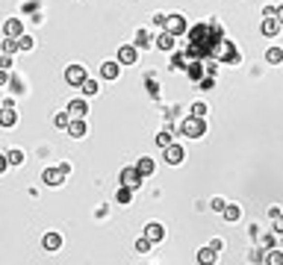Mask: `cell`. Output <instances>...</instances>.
I'll use <instances>...</instances> for the list:
<instances>
[{
	"instance_id": "6da1fadb",
	"label": "cell",
	"mask_w": 283,
	"mask_h": 265,
	"mask_svg": "<svg viewBox=\"0 0 283 265\" xmlns=\"http://www.w3.org/2000/svg\"><path fill=\"white\" fill-rule=\"evenodd\" d=\"M224 39V30L219 21H204V24H195L189 30V47H186V59H201V62H209L212 53H216V45Z\"/></svg>"
},
{
	"instance_id": "7a4b0ae2",
	"label": "cell",
	"mask_w": 283,
	"mask_h": 265,
	"mask_svg": "<svg viewBox=\"0 0 283 265\" xmlns=\"http://www.w3.org/2000/svg\"><path fill=\"white\" fill-rule=\"evenodd\" d=\"M212 59L221 62V65H239V62H242V56H239L236 45H233V42H227V39H221V42L216 45V53H212Z\"/></svg>"
},
{
	"instance_id": "3957f363",
	"label": "cell",
	"mask_w": 283,
	"mask_h": 265,
	"mask_svg": "<svg viewBox=\"0 0 283 265\" xmlns=\"http://www.w3.org/2000/svg\"><path fill=\"white\" fill-rule=\"evenodd\" d=\"M180 133L189 136V139H201V136L206 133V121H204L201 115H192V112H189V118L180 124Z\"/></svg>"
},
{
	"instance_id": "277c9868",
	"label": "cell",
	"mask_w": 283,
	"mask_h": 265,
	"mask_svg": "<svg viewBox=\"0 0 283 265\" xmlns=\"http://www.w3.org/2000/svg\"><path fill=\"white\" fill-rule=\"evenodd\" d=\"M142 171L136 168V165H127V168H121V174H118V183H124V186H130V188H139L142 186Z\"/></svg>"
},
{
	"instance_id": "5b68a950",
	"label": "cell",
	"mask_w": 283,
	"mask_h": 265,
	"mask_svg": "<svg viewBox=\"0 0 283 265\" xmlns=\"http://www.w3.org/2000/svg\"><path fill=\"white\" fill-rule=\"evenodd\" d=\"M86 77H89V74H86L83 65H68V68H65V83H68V86H74V89H80Z\"/></svg>"
},
{
	"instance_id": "8992f818",
	"label": "cell",
	"mask_w": 283,
	"mask_h": 265,
	"mask_svg": "<svg viewBox=\"0 0 283 265\" xmlns=\"http://www.w3.org/2000/svg\"><path fill=\"white\" fill-rule=\"evenodd\" d=\"M165 30L168 32H174V35H183V32H189V21L183 18V15H168V21H165Z\"/></svg>"
},
{
	"instance_id": "52a82bcc",
	"label": "cell",
	"mask_w": 283,
	"mask_h": 265,
	"mask_svg": "<svg viewBox=\"0 0 283 265\" xmlns=\"http://www.w3.org/2000/svg\"><path fill=\"white\" fill-rule=\"evenodd\" d=\"M162 154H165V162H168V165H180V162L186 159L183 147H180V144H174V141H171L168 147H162Z\"/></svg>"
},
{
	"instance_id": "ba28073f",
	"label": "cell",
	"mask_w": 283,
	"mask_h": 265,
	"mask_svg": "<svg viewBox=\"0 0 283 265\" xmlns=\"http://www.w3.org/2000/svg\"><path fill=\"white\" fill-rule=\"evenodd\" d=\"M65 177H68V174H65L62 168H45V171H42V183H45V186H62Z\"/></svg>"
},
{
	"instance_id": "9c48e42d",
	"label": "cell",
	"mask_w": 283,
	"mask_h": 265,
	"mask_svg": "<svg viewBox=\"0 0 283 265\" xmlns=\"http://www.w3.org/2000/svg\"><path fill=\"white\" fill-rule=\"evenodd\" d=\"M136 59H139V47H136V45L118 47V62H121V65H136Z\"/></svg>"
},
{
	"instance_id": "30bf717a",
	"label": "cell",
	"mask_w": 283,
	"mask_h": 265,
	"mask_svg": "<svg viewBox=\"0 0 283 265\" xmlns=\"http://www.w3.org/2000/svg\"><path fill=\"white\" fill-rule=\"evenodd\" d=\"M15 124H18V112L12 109V103H6L3 109H0V127L9 130V127H15Z\"/></svg>"
},
{
	"instance_id": "8fae6325",
	"label": "cell",
	"mask_w": 283,
	"mask_h": 265,
	"mask_svg": "<svg viewBox=\"0 0 283 265\" xmlns=\"http://www.w3.org/2000/svg\"><path fill=\"white\" fill-rule=\"evenodd\" d=\"M186 74H189V80L201 83V77L206 74V65H204L201 59H189V65H186Z\"/></svg>"
},
{
	"instance_id": "7c38bea8",
	"label": "cell",
	"mask_w": 283,
	"mask_h": 265,
	"mask_svg": "<svg viewBox=\"0 0 283 265\" xmlns=\"http://www.w3.org/2000/svg\"><path fill=\"white\" fill-rule=\"evenodd\" d=\"M118 74H121V62H112L110 59V62L100 65V77L103 80H118Z\"/></svg>"
},
{
	"instance_id": "4fadbf2b",
	"label": "cell",
	"mask_w": 283,
	"mask_h": 265,
	"mask_svg": "<svg viewBox=\"0 0 283 265\" xmlns=\"http://www.w3.org/2000/svg\"><path fill=\"white\" fill-rule=\"evenodd\" d=\"M68 112H71V118H86V112H89V103H86V97L71 100V103H68Z\"/></svg>"
},
{
	"instance_id": "5bb4252c",
	"label": "cell",
	"mask_w": 283,
	"mask_h": 265,
	"mask_svg": "<svg viewBox=\"0 0 283 265\" xmlns=\"http://www.w3.org/2000/svg\"><path fill=\"white\" fill-rule=\"evenodd\" d=\"M3 32L9 35V39H18V35H24V21L21 18H9L3 24Z\"/></svg>"
},
{
	"instance_id": "9a60e30c",
	"label": "cell",
	"mask_w": 283,
	"mask_h": 265,
	"mask_svg": "<svg viewBox=\"0 0 283 265\" xmlns=\"http://www.w3.org/2000/svg\"><path fill=\"white\" fill-rule=\"evenodd\" d=\"M280 27H283V24H280L277 18H266V21L260 24V32L266 35V39H274V35L280 32Z\"/></svg>"
},
{
	"instance_id": "2e32d148",
	"label": "cell",
	"mask_w": 283,
	"mask_h": 265,
	"mask_svg": "<svg viewBox=\"0 0 283 265\" xmlns=\"http://www.w3.org/2000/svg\"><path fill=\"white\" fill-rule=\"evenodd\" d=\"M145 236L157 245V242H162V239H165V227H162V224H157V221H151V224L145 227Z\"/></svg>"
},
{
	"instance_id": "e0dca14e",
	"label": "cell",
	"mask_w": 283,
	"mask_h": 265,
	"mask_svg": "<svg viewBox=\"0 0 283 265\" xmlns=\"http://www.w3.org/2000/svg\"><path fill=\"white\" fill-rule=\"evenodd\" d=\"M42 248H45L47 253H56V250L62 248V236H59V233H45V239H42Z\"/></svg>"
},
{
	"instance_id": "ac0fdd59",
	"label": "cell",
	"mask_w": 283,
	"mask_h": 265,
	"mask_svg": "<svg viewBox=\"0 0 283 265\" xmlns=\"http://www.w3.org/2000/svg\"><path fill=\"white\" fill-rule=\"evenodd\" d=\"M86 130H89V127H86L83 118H71V124H68V136H71V139H83Z\"/></svg>"
},
{
	"instance_id": "d6986e66",
	"label": "cell",
	"mask_w": 283,
	"mask_h": 265,
	"mask_svg": "<svg viewBox=\"0 0 283 265\" xmlns=\"http://www.w3.org/2000/svg\"><path fill=\"white\" fill-rule=\"evenodd\" d=\"M174 39H177V35H174V32H168V30H162V32L157 35V47H159V50H174Z\"/></svg>"
},
{
	"instance_id": "ffe728a7",
	"label": "cell",
	"mask_w": 283,
	"mask_h": 265,
	"mask_svg": "<svg viewBox=\"0 0 283 265\" xmlns=\"http://www.w3.org/2000/svg\"><path fill=\"white\" fill-rule=\"evenodd\" d=\"M133 192H136V188H130V186H124V183H118V192H115V201H118L121 206H127V203L133 201Z\"/></svg>"
},
{
	"instance_id": "44dd1931",
	"label": "cell",
	"mask_w": 283,
	"mask_h": 265,
	"mask_svg": "<svg viewBox=\"0 0 283 265\" xmlns=\"http://www.w3.org/2000/svg\"><path fill=\"white\" fill-rule=\"evenodd\" d=\"M216 259H219V250H212V245H206V248L198 250V262L201 265H209V262H216Z\"/></svg>"
},
{
	"instance_id": "7402d4cb",
	"label": "cell",
	"mask_w": 283,
	"mask_h": 265,
	"mask_svg": "<svg viewBox=\"0 0 283 265\" xmlns=\"http://www.w3.org/2000/svg\"><path fill=\"white\" fill-rule=\"evenodd\" d=\"M221 215H224V221H230V224H236V221L242 218V206H236V203H227V206L221 209Z\"/></svg>"
},
{
	"instance_id": "603a6c76",
	"label": "cell",
	"mask_w": 283,
	"mask_h": 265,
	"mask_svg": "<svg viewBox=\"0 0 283 265\" xmlns=\"http://www.w3.org/2000/svg\"><path fill=\"white\" fill-rule=\"evenodd\" d=\"M133 45H136L139 50H148V47H151V45H157V42H151L148 30H139V32H136V42H133Z\"/></svg>"
},
{
	"instance_id": "cb8c5ba5",
	"label": "cell",
	"mask_w": 283,
	"mask_h": 265,
	"mask_svg": "<svg viewBox=\"0 0 283 265\" xmlns=\"http://www.w3.org/2000/svg\"><path fill=\"white\" fill-rule=\"evenodd\" d=\"M80 92H83V97H94V94L100 92V86H97V80L86 77V80H83V86H80Z\"/></svg>"
},
{
	"instance_id": "d4e9b609",
	"label": "cell",
	"mask_w": 283,
	"mask_h": 265,
	"mask_svg": "<svg viewBox=\"0 0 283 265\" xmlns=\"http://www.w3.org/2000/svg\"><path fill=\"white\" fill-rule=\"evenodd\" d=\"M136 168L142 171V177H151V174L157 171V165H154V159H148V156H142V159L136 162Z\"/></svg>"
},
{
	"instance_id": "484cf974",
	"label": "cell",
	"mask_w": 283,
	"mask_h": 265,
	"mask_svg": "<svg viewBox=\"0 0 283 265\" xmlns=\"http://www.w3.org/2000/svg\"><path fill=\"white\" fill-rule=\"evenodd\" d=\"M266 62L268 65H283V47H268L266 50Z\"/></svg>"
},
{
	"instance_id": "4316f807",
	"label": "cell",
	"mask_w": 283,
	"mask_h": 265,
	"mask_svg": "<svg viewBox=\"0 0 283 265\" xmlns=\"http://www.w3.org/2000/svg\"><path fill=\"white\" fill-rule=\"evenodd\" d=\"M266 262H268V265H283V250H277V248H268V256H266Z\"/></svg>"
},
{
	"instance_id": "83f0119b",
	"label": "cell",
	"mask_w": 283,
	"mask_h": 265,
	"mask_svg": "<svg viewBox=\"0 0 283 265\" xmlns=\"http://www.w3.org/2000/svg\"><path fill=\"white\" fill-rule=\"evenodd\" d=\"M171 68H174V71H186V50H183V53H174Z\"/></svg>"
},
{
	"instance_id": "f1b7e54d",
	"label": "cell",
	"mask_w": 283,
	"mask_h": 265,
	"mask_svg": "<svg viewBox=\"0 0 283 265\" xmlns=\"http://www.w3.org/2000/svg\"><path fill=\"white\" fill-rule=\"evenodd\" d=\"M53 124H56L59 130H68V124H71V112H59V115L53 118Z\"/></svg>"
},
{
	"instance_id": "f546056e",
	"label": "cell",
	"mask_w": 283,
	"mask_h": 265,
	"mask_svg": "<svg viewBox=\"0 0 283 265\" xmlns=\"http://www.w3.org/2000/svg\"><path fill=\"white\" fill-rule=\"evenodd\" d=\"M0 47H3V53H18V50H21V45H18V39H9V35H6V42H3V45H0Z\"/></svg>"
},
{
	"instance_id": "4dcf8cb0",
	"label": "cell",
	"mask_w": 283,
	"mask_h": 265,
	"mask_svg": "<svg viewBox=\"0 0 283 265\" xmlns=\"http://www.w3.org/2000/svg\"><path fill=\"white\" fill-rule=\"evenodd\" d=\"M198 86H201V92H209V89H216V77H212V74H204Z\"/></svg>"
},
{
	"instance_id": "1f68e13d",
	"label": "cell",
	"mask_w": 283,
	"mask_h": 265,
	"mask_svg": "<svg viewBox=\"0 0 283 265\" xmlns=\"http://www.w3.org/2000/svg\"><path fill=\"white\" fill-rule=\"evenodd\" d=\"M6 156H9V165H24V150H18V147L9 150Z\"/></svg>"
},
{
	"instance_id": "d6a6232c",
	"label": "cell",
	"mask_w": 283,
	"mask_h": 265,
	"mask_svg": "<svg viewBox=\"0 0 283 265\" xmlns=\"http://www.w3.org/2000/svg\"><path fill=\"white\" fill-rule=\"evenodd\" d=\"M151 245H154V242H151L148 236H142V239L136 242V250H139V253H148V250H151Z\"/></svg>"
},
{
	"instance_id": "836d02e7",
	"label": "cell",
	"mask_w": 283,
	"mask_h": 265,
	"mask_svg": "<svg viewBox=\"0 0 283 265\" xmlns=\"http://www.w3.org/2000/svg\"><path fill=\"white\" fill-rule=\"evenodd\" d=\"M157 144H159V147H168V144H171V130H162V133L157 136Z\"/></svg>"
},
{
	"instance_id": "e575fe53",
	"label": "cell",
	"mask_w": 283,
	"mask_h": 265,
	"mask_svg": "<svg viewBox=\"0 0 283 265\" xmlns=\"http://www.w3.org/2000/svg\"><path fill=\"white\" fill-rule=\"evenodd\" d=\"M189 112H192V115H201V118H204L209 109H206V103H201V100H198V103H192V109H189Z\"/></svg>"
},
{
	"instance_id": "d590c367",
	"label": "cell",
	"mask_w": 283,
	"mask_h": 265,
	"mask_svg": "<svg viewBox=\"0 0 283 265\" xmlns=\"http://www.w3.org/2000/svg\"><path fill=\"white\" fill-rule=\"evenodd\" d=\"M9 86H12V92H15V94H24V83H21L18 77H9Z\"/></svg>"
},
{
	"instance_id": "8d00e7d4",
	"label": "cell",
	"mask_w": 283,
	"mask_h": 265,
	"mask_svg": "<svg viewBox=\"0 0 283 265\" xmlns=\"http://www.w3.org/2000/svg\"><path fill=\"white\" fill-rule=\"evenodd\" d=\"M274 239H277V233H274V230H271V233H266V236H263V248H266V250H268V248H274Z\"/></svg>"
},
{
	"instance_id": "74e56055",
	"label": "cell",
	"mask_w": 283,
	"mask_h": 265,
	"mask_svg": "<svg viewBox=\"0 0 283 265\" xmlns=\"http://www.w3.org/2000/svg\"><path fill=\"white\" fill-rule=\"evenodd\" d=\"M18 45H21V50H32V39H30V35H18Z\"/></svg>"
},
{
	"instance_id": "f35d334b",
	"label": "cell",
	"mask_w": 283,
	"mask_h": 265,
	"mask_svg": "<svg viewBox=\"0 0 283 265\" xmlns=\"http://www.w3.org/2000/svg\"><path fill=\"white\" fill-rule=\"evenodd\" d=\"M209 206L216 209V212H221V209H224L227 203H224V198H212V201H209Z\"/></svg>"
},
{
	"instance_id": "ab89813d",
	"label": "cell",
	"mask_w": 283,
	"mask_h": 265,
	"mask_svg": "<svg viewBox=\"0 0 283 265\" xmlns=\"http://www.w3.org/2000/svg\"><path fill=\"white\" fill-rule=\"evenodd\" d=\"M0 68H12V53H3V56H0Z\"/></svg>"
},
{
	"instance_id": "60d3db41",
	"label": "cell",
	"mask_w": 283,
	"mask_h": 265,
	"mask_svg": "<svg viewBox=\"0 0 283 265\" xmlns=\"http://www.w3.org/2000/svg\"><path fill=\"white\" fill-rule=\"evenodd\" d=\"M271 230H274V233H277V236H280V233H283V212H280V215H277V218H274V227H271Z\"/></svg>"
},
{
	"instance_id": "b9f144b4",
	"label": "cell",
	"mask_w": 283,
	"mask_h": 265,
	"mask_svg": "<svg viewBox=\"0 0 283 265\" xmlns=\"http://www.w3.org/2000/svg\"><path fill=\"white\" fill-rule=\"evenodd\" d=\"M263 18H277V6H266L263 9Z\"/></svg>"
},
{
	"instance_id": "7bdbcfd3",
	"label": "cell",
	"mask_w": 283,
	"mask_h": 265,
	"mask_svg": "<svg viewBox=\"0 0 283 265\" xmlns=\"http://www.w3.org/2000/svg\"><path fill=\"white\" fill-rule=\"evenodd\" d=\"M165 21H168V15H162V12H159V15H154V24H157V27H162V30H165Z\"/></svg>"
},
{
	"instance_id": "ee69618b",
	"label": "cell",
	"mask_w": 283,
	"mask_h": 265,
	"mask_svg": "<svg viewBox=\"0 0 283 265\" xmlns=\"http://www.w3.org/2000/svg\"><path fill=\"white\" fill-rule=\"evenodd\" d=\"M248 259H251V262H266V256H263V250H254L251 256H248Z\"/></svg>"
},
{
	"instance_id": "f6af8a7d",
	"label": "cell",
	"mask_w": 283,
	"mask_h": 265,
	"mask_svg": "<svg viewBox=\"0 0 283 265\" xmlns=\"http://www.w3.org/2000/svg\"><path fill=\"white\" fill-rule=\"evenodd\" d=\"M6 168H9V156H6V154H0V174H3Z\"/></svg>"
},
{
	"instance_id": "bcb514c9",
	"label": "cell",
	"mask_w": 283,
	"mask_h": 265,
	"mask_svg": "<svg viewBox=\"0 0 283 265\" xmlns=\"http://www.w3.org/2000/svg\"><path fill=\"white\" fill-rule=\"evenodd\" d=\"M0 86H9V74H6V68H0Z\"/></svg>"
},
{
	"instance_id": "7dc6e473",
	"label": "cell",
	"mask_w": 283,
	"mask_h": 265,
	"mask_svg": "<svg viewBox=\"0 0 283 265\" xmlns=\"http://www.w3.org/2000/svg\"><path fill=\"white\" fill-rule=\"evenodd\" d=\"M277 215H280V206H268V218H271V221H274V218H277Z\"/></svg>"
},
{
	"instance_id": "c3c4849f",
	"label": "cell",
	"mask_w": 283,
	"mask_h": 265,
	"mask_svg": "<svg viewBox=\"0 0 283 265\" xmlns=\"http://www.w3.org/2000/svg\"><path fill=\"white\" fill-rule=\"evenodd\" d=\"M209 245H212V250H221V248H224V242H221V239H212Z\"/></svg>"
},
{
	"instance_id": "681fc988",
	"label": "cell",
	"mask_w": 283,
	"mask_h": 265,
	"mask_svg": "<svg viewBox=\"0 0 283 265\" xmlns=\"http://www.w3.org/2000/svg\"><path fill=\"white\" fill-rule=\"evenodd\" d=\"M277 21L283 24V6H277Z\"/></svg>"
},
{
	"instance_id": "f907efd6",
	"label": "cell",
	"mask_w": 283,
	"mask_h": 265,
	"mask_svg": "<svg viewBox=\"0 0 283 265\" xmlns=\"http://www.w3.org/2000/svg\"><path fill=\"white\" fill-rule=\"evenodd\" d=\"M280 239H283V233H280Z\"/></svg>"
}]
</instances>
